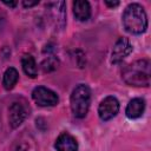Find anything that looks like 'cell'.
<instances>
[{
	"label": "cell",
	"mask_w": 151,
	"mask_h": 151,
	"mask_svg": "<svg viewBox=\"0 0 151 151\" xmlns=\"http://www.w3.org/2000/svg\"><path fill=\"white\" fill-rule=\"evenodd\" d=\"M21 65L24 72L29 77V78H35L38 74V68L34 58L31 54H24L21 58Z\"/></svg>",
	"instance_id": "cell-12"
},
{
	"label": "cell",
	"mask_w": 151,
	"mask_h": 151,
	"mask_svg": "<svg viewBox=\"0 0 151 151\" xmlns=\"http://www.w3.org/2000/svg\"><path fill=\"white\" fill-rule=\"evenodd\" d=\"M4 4L7 5V6H9V7H14V6H17V2H15V1H14V2H7V1H4Z\"/></svg>",
	"instance_id": "cell-18"
},
{
	"label": "cell",
	"mask_w": 151,
	"mask_h": 151,
	"mask_svg": "<svg viewBox=\"0 0 151 151\" xmlns=\"http://www.w3.org/2000/svg\"><path fill=\"white\" fill-rule=\"evenodd\" d=\"M47 12L50 14L51 21L57 28H63L65 26V2L59 1V2H50L47 6Z\"/></svg>",
	"instance_id": "cell-6"
},
{
	"label": "cell",
	"mask_w": 151,
	"mask_h": 151,
	"mask_svg": "<svg viewBox=\"0 0 151 151\" xmlns=\"http://www.w3.org/2000/svg\"><path fill=\"white\" fill-rule=\"evenodd\" d=\"M73 14L79 21H86L91 17V6L87 1L77 0L73 2Z\"/></svg>",
	"instance_id": "cell-11"
},
{
	"label": "cell",
	"mask_w": 151,
	"mask_h": 151,
	"mask_svg": "<svg viewBox=\"0 0 151 151\" xmlns=\"http://www.w3.org/2000/svg\"><path fill=\"white\" fill-rule=\"evenodd\" d=\"M145 110V101L142 98H134L132 100H130V103L126 106V116L131 119H136L139 118Z\"/></svg>",
	"instance_id": "cell-10"
},
{
	"label": "cell",
	"mask_w": 151,
	"mask_h": 151,
	"mask_svg": "<svg viewBox=\"0 0 151 151\" xmlns=\"http://www.w3.org/2000/svg\"><path fill=\"white\" fill-rule=\"evenodd\" d=\"M32 98L33 100L39 105V106H54L58 104L59 98L55 92L52 90L44 87V86H38L33 90L32 92Z\"/></svg>",
	"instance_id": "cell-4"
},
{
	"label": "cell",
	"mask_w": 151,
	"mask_h": 151,
	"mask_svg": "<svg viewBox=\"0 0 151 151\" xmlns=\"http://www.w3.org/2000/svg\"><path fill=\"white\" fill-rule=\"evenodd\" d=\"M38 4V1H24L22 2V5L25 6V7H31V6H34V5H37Z\"/></svg>",
	"instance_id": "cell-17"
},
{
	"label": "cell",
	"mask_w": 151,
	"mask_h": 151,
	"mask_svg": "<svg viewBox=\"0 0 151 151\" xmlns=\"http://www.w3.org/2000/svg\"><path fill=\"white\" fill-rule=\"evenodd\" d=\"M123 25L132 34H140L147 28L146 13L139 4H130L123 13Z\"/></svg>",
	"instance_id": "cell-2"
},
{
	"label": "cell",
	"mask_w": 151,
	"mask_h": 151,
	"mask_svg": "<svg viewBox=\"0 0 151 151\" xmlns=\"http://www.w3.org/2000/svg\"><path fill=\"white\" fill-rule=\"evenodd\" d=\"M91 91L87 85L80 84L76 86L71 94V110L77 118H84L90 109Z\"/></svg>",
	"instance_id": "cell-3"
},
{
	"label": "cell",
	"mask_w": 151,
	"mask_h": 151,
	"mask_svg": "<svg viewBox=\"0 0 151 151\" xmlns=\"http://www.w3.org/2000/svg\"><path fill=\"white\" fill-rule=\"evenodd\" d=\"M58 63H59L58 59L50 57V58H47V59H45V60L42 61L41 67H42V70H44L45 72H50V71H53V70L57 68Z\"/></svg>",
	"instance_id": "cell-15"
},
{
	"label": "cell",
	"mask_w": 151,
	"mask_h": 151,
	"mask_svg": "<svg viewBox=\"0 0 151 151\" xmlns=\"http://www.w3.org/2000/svg\"><path fill=\"white\" fill-rule=\"evenodd\" d=\"M18 79H19L18 71L14 67H8L4 73V79H2L4 87L6 90H12L14 85L18 83Z\"/></svg>",
	"instance_id": "cell-14"
},
{
	"label": "cell",
	"mask_w": 151,
	"mask_h": 151,
	"mask_svg": "<svg viewBox=\"0 0 151 151\" xmlns=\"http://www.w3.org/2000/svg\"><path fill=\"white\" fill-rule=\"evenodd\" d=\"M105 4H106V6H109V7H117V6L119 5V1H109V0H106Z\"/></svg>",
	"instance_id": "cell-16"
},
{
	"label": "cell",
	"mask_w": 151,
	"mask_h": 151,
	"mask_svg": "<svg viewBox=\"0 0 151 151\" xmlns=\"http://www.w3.org/2000/svg\"><path fill=\"white\" fill-rule=\"evenodd\" d=\"M8 120H9V125L15 129L18 127L19 125H21V123L26 119V116H27V111H26V107L20 104V103H12V105L9 106V110H8Z\"/></svg>",
	"instance_id": "cell-8"
},
{
	"label": "cell",
	"mask_w": 151,
	"mask_h": 151,
	"mask_svg": "<svg viewBox=\"0 0 151 151\" xmlns=\"http://www.w3.org/2000/svg\"><path fill=\"white\" fill-rule=\"evenodd\" d=\"M118 111H119V103L112 96L104 98L100 101L99 107H98V114H99L100 119L104 120V122L110 120L113 117H116Z\"/></svg>",
	"instance_id": "cell-5"
},
{
	"label": "cell",
	"mask_w": 151,
	"mask_h": 151,
	"mask_svg": "<svg viewBox=\"0 0 151 151\" xmlns=\"http://www.w3.org/2000/svg\"><path fill=\"white\" fill-rule=\"evenodd\" d=\"M13 151H37L35 143L31 136H21L14 144Z\"/></svg>",
	"instance_id": "cell-13"
},
{
	"label": "cell",
	"mask_w": 151,
	"mask_h": 151,
	"mask_svg": "<svg viewBox=\"0 0 151 151\" xmlns=\"http://www.w3.org/2000/svg\"><path fill=\"white\" fill-rule=\"evenodd\" d=\"M57 151H78V143L70 133H61L54 144Z\"/></svg>",
	"instance_id": "cell-9"
},
{
	"label": "cell",
	"mask_w": 151,
	"mask_h": 151,
	"mask_svg": "<svg viewBox=\"0 0 151 151\" xmlns=\"http://www.w3.org/2000/svg\"><path fill=\"white\" fill-rule=\"evenodd\" d=\"M132 52V45L130 44L127 38H119L113 46L111 53V63L118 64L123 59H125Z\"/></svg>",
	"instance_id": "cell-7"
},
{
	"label": "cell",
	"mask_w": 151,
	"mask_h": 151,
	"mask_svg": "<svg viewBox=\"0 0 151 151\" xmlns=\"http://www.w3.org/2000/svg\"><path fill=\"white\" fill-rule=\"evenodd\" d=\"M123 80L131 86H144L147 87L150 85V61L146 59L137 60L134 63L129 64L124 67L122 72Z\"/></svg>",
	"instance_id": "cell-1"
}]
</instances>
